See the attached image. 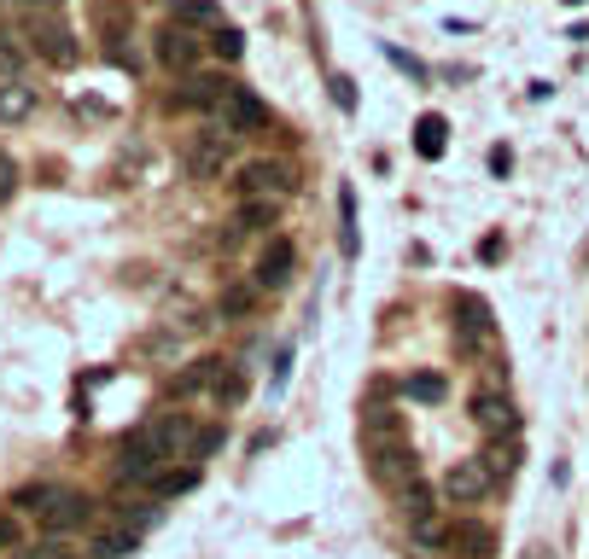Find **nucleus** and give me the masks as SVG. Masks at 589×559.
Segmentation results:
<instances>
[{
	"mask_svg": "<svg viewBox=\"0 0 589 559\" xmlns=\"http://www.w3.org/2000/svg\"><path fill=\"white\" fill-rule=\"evenodd\" d=\"M368 472H374V484L391 495H403L409 484H420V461L415 449L403 443V437H380V443H368Z\"/></svg>",
	"mask_w": 589,
	"mask_h": 559,
	"instance_id": "obj_1",
	"label": "nucleus"
},
{
	"mask_svg": "<svg viewBox=\"0 0 589 559\" xmlns=\"http://www.w3.org/2000/svg\"><path fill=\"white\" fill-rule=\"evenodd\" d=\"M158 478H164L158 449H152L140 431H129V437L117 443V484H158Z\"/></svg>",
	"mask_w": 589,
	"mask_h": 559,
	"instance_id": "obj_2",
	"label": "nucleus"
},
{
	"mask_svg": "<svg viewBox=\"0 0 589 559\" xmlns=\"http://www.w3.org/2000/svg\"><path fill=\"white\" fill-rule=\"evenodd\" d=\"M216 123H222V134H263L269 129V105L251 94V88H234V94L222 99V111H216Z\"/></svg>",
	"mask_w": 589,
	"mask_h": 559,
	"instance_id": "obj_3",
	"label": "nucleus"
},
{
	"mask_svg": "<svg viewBox=\"0 0 589 559\" xmlns=\"http://www.w3.org/2000/svg\"><path fill=\"white\" fill-rule=\"evenodd\" d=\"M496 490V478H490V466L473 455V461H455L450 472H444V495H450L455 507H473V501H485V495Z\"/></svg>",
	"mask_w": 589,
	"mask_h": 559,
	"instance_id": "obj_4",
	"label": "nucleus"
},
{
	"mask_svg": "<svg viewBox=\"0 0 589 559\" xmlns=\"http://www.w3.org/2000/svg\"><path fill=\"white\" fill-rule=\"evenodd\" d=\"M30 41H35V53L47 59V65H59V70H70L76 59H82V47H76V35L59 24V18H35L30 24Z\"/></svg>",
	"mask_w": 589,
	"mask_h": 559,
	"instance_id": "obj_5",
	"label": "nucleus"
},
{
	"mask_svg": "<svg viewBox=\"0 0 589 559\" xmlns=\"http://www.w3.org/2000/svg\"><path fill=\"white\" fill-rule=\"evenodd\" d=\"M473 420H479V431H485L490 443L520 431V414H514V402H508L502 391H479L473 396Z\"/></svg>",
	"mask_w": 589,
	"mask_h": 559,
	"instance_id": "obj_6",
	"label": "nucleus"
},
{
	"mask_svg": "<svg viewBox=\"0 0 589 559\" xmlns=\"http://www.w3.org/2000/svg\"><path fill=\"white\" fill-rule=\"evenodd\" d=\"M490 309H485V297H473V292H461L455 297V338H461V350H479V344H490Z\"/></svg>",
	"mask_w": 589,
	"mask_h": 559,
	"instance_id": "obj_7",
	"label": "nucleus"
},
{
	"mask_svg": "<svg viewBox=\"0 0 589 559\" xmlns=\"http://www.w3.org/2000/svg\"><path fill=\"white\" fill-rule=\"evenodd\" d=\"M234 187H240V198H269V204H275V198L292 193V175H286L280 164H263V158H257V164L240 169V181H234Z\"/></svg>",
	"mask_w": 589,
	"mask_h": 559,
	"instance_id": "obj_8",
	"label": "nucleus"
},
{
	"mask_svg": "<svg viewBox=\"0 0 589 559\" xmlns=\"http://www.w3.org/2000/svg\"><path fill=\"white\" fill-rule=\"evenodd\" d=\"M88 513H94V501L76 490H53V501H47V513H41V525H47V536H65V530L88 525Z\"/></svg>",
	"mask_w": 589,
	"mask_h": 559,
	"instance_id": "obj_9",
	"label": "nucleus"
},
{
	"mask_svg": "<svg viewBox=\"0 0 589 559\" xmlns=\"http://www.w3.org/2000/svg\"><path fill=\"white\" fill-rule=\"evenodd\" d=\"M158 59L170 70H193L205 59V41L187 30V24H170V30H158Z\"/></svg>",
	"mask_w": 589,
	"mask_h": 559,
	"instance_id": "obj_10",
	"label": "nucleus"
},
{
	"mask_svg": "<svg viewBox=\"0 0 589 559\" xmlns=\"http://www.w3.org/2000/svg\"><path fill=\"white\" fill-rule=\"evenodd\" d=\"M228 146H234V134H199V140H193V152H187V169H193V175H199V181H216V175H222V169H228Z\"/></svg>",
	"mask_w": 589,
	"mask_h": 559,
	"instance_id": "obj_11",
	"label": "nucleus"
},
{
	"mask_svg": "<svg viewBox=\"0 0 589 559\" xmlns=\"http://www.w3.org/2000/svg\"><path fill=\"white\" fill-rule=\"evenodd\" d=\"M292 263H298L292 239H275V245L263 251V263H257V292H280V286L292 280Z\"/></svg>",
	"mask_w": 589,
	"mask_h": 559,
	"instance_id": "obj_12",
	"label": "nucleus"
},
{
	"mask_svg": "<svg viewBox=\"0 0 589 559\" xmlns=\"http://www.w3.org/2000/svg\"><path fill=\"white\" fill-rule=\"evenodd\" d=\"M228 94H234V82H222V76H193V82L175 94V105H187V111H222Z\"/></svg>",
	"mask_w": 589,
	"mask_h": 559,
	"instance_id": "obj_13",
	"label": "nucleus"
},
{
	"mask_svg": "<svg viewBox=\"0 0 589 559\" xmlns=\"http://www.w3.org/2000/svg\"><path fill=\"white\" fill-rule=\"evenodd\" d=\"M228 379V362H216V356H205V362H193L181 379H175V396H199V391H216Z\"/></svg>",
	"mask_w": 589,
	"mask_h": 559,
	"instance_id": "obj_14",
	"label": "nucleus"
},
{
	"mask_svg": "<svg viewBox=\"0 0 589 559\" xmlns=\"http://www.w3.org/2000/svg\"><path fill=\"white\" fill-rule=\"evenodd\" d=\"M444 134H450V123H444L438 111H426V117L415 123V152L426 158V164H438V158H444V146H450Z\"/></svg>",
	"mask_w": 589,
	"mask_h": 559,
	"instance_id": "obj_15",
	"label": "nucleus"
},
{
	"mask_svg": "<svg viewBox=\"0 0 589 559\" xmlns=\"http://www.w3.org/2000/svg\"><path fill=\"white\" fill-rule=\"evenodd\" d=\"M35 111V88H24L18 76H6L0 82V123H24Z\"/></svg>",
	"mask_w": 589,
	"mask_h": 559,
	"instance_id": "obj_16",
	"label": "nucleus"
},
{
	"mask_svg": "<svg viewBox=\"0 0 589 559\" xmlns=\"http://www.w3.org/2000/svg\"><path fill=\"white\" fill-rule=\"evenodd\" d=\"M479 461L490 466V478L502 484V478H514V466H520V443L514 437H496V443H485V455Z\"/></svg>",
	"mask_w": 589,
	"mask_h": 559,
	"instance_id": "obj_17",
	"label": "nucleus"
},
{
	"mask_svg": "<svg viewBox=\"0 0 589 559\" xmlns=\"http://www.w3.org/2000/svg\"><path fill=\"white\" fill-rule=\"evenodd\" d=\"M135 548H140V530H129V525L100 530V536H94V554H100V559H129Z\"/></svg>",
	"mask_w": 589,
	"mask_h": 559,
	"instance_id": "obj_18",
	"label": "nucleus"
},
{
	"mask_svg": "<svg viewBox=\"0 0 589 559\" xmlns=\"http://www.w3.org/2000/svg\"><path fill=\"white\" fill-rule=\"evenodd\" d=\"M403 396H415V402H444L450 385H444L438 373H409V379H403Z\"/></svg>",
	"mask_w": 589,
	"mask_h": 559,
	"instance_id": "obj_19",
	"label": "nucleus"
},
{
	"mask_svg": "<svg viewBox=\"0 0 589 559\" xmlns=\"http://www.w3.org/2000/svg\"><path fill=\"white\" fill-rule=\"evenodd\" d=\"M193 484H199V466H170V472L152 484V495H164V501H170V495H187Z\"/></svg>",
	"mask_w": 589,
	"mask_h": 559,
	"instance_id": "obj_20",
	"label": "nucleus"
},
{
	"mask_svg": "<svg viewBox=\"0 0 589 559\" xmlns=\"http://www.w3.org/2000/svg\"><path fill=\"white\" fill-rule=\"evenodd\" d=\"M234 228H275V204H269V198H240Z\"/></svg>",
	"mask_w": 589,
	"mask_h": 559,
	"instance_id": "obj_21",
	"label": "nucleus"
},
{
	"mask_svg": "<svg viewBox=\"0 0 589 559\" xmlns=\"http://www.w3.org/2000/svg\"><path fill=\"white\" fill-rule=\"evenodd\" d=\"M397 507L409 513V525H426V519H432V490H426V484H409V490L397 495Z\"/></svg>",
	"mask_w": 589,
	"mask_h": 559,
	"instance_id": "obj_22",
	"label": "nucleus"
},
{
	"mask_svg": "<svg viewBox=\"0 0 589 559\" xmlns=\"http://www.w3.org/2000/svg\"><path fill=\"white\" fill-rule=\"evenodd\" d=\"M339 222H345L339 245H345V257H356V193L350 187H339Z\"/></svg>",
	"mask_w": 589,
	"mask_h": 559,
	"instance_id": "obj_23",
	"label": "nucleus"
},
{
	"mask_svg": "<svg viewBox=\"0 0 589 559\" xmlns=\"http://www.w3.org/2000/svg\"><path fill=\"white\" fill-rule=\"evenodd\" d=\"M455 548H467L473 559H490V530L485 525H455Z\"/></svg>",
	"mask_w": 589,
	"mask_h": 559,
	"instance_id": "obj_24",
	"label": "nucleus"
},
{
	"mask_svg": "<svg viewBox=\"0 0 589 559\" xmlns=\"http://www.w3.org/2000/svg\"><path fill=\"white\" fill-rule=\"evenodd\" d=\"M175 18L193 30V24H216V6L210 0H175Z\"/></svg>",
	"mask_w": 589,
	"mask_h": 559,
	"instance_id": "obj_25",
	"label": "nucleus"
},
{
	"mask_svg": "<svg viewBox=\"0 0 589 559\" xmlns=\"http://www.w3.org/2000/svg\"><path fill=\"white\" fill-rule=\"evenodd\" d=\"M210 47H216V53H222V59H240V53H245V35L234 30V24H222V30L210 35Z\"/></svg>",
	"mask_w": 589,
	"mask_h": 559,
	"instance_id": "obj_26",
	"label": "nucleus"
},
{
	"mask_svg": "<svg viewBox=\"0 0 589 559\" xmlns=\"http://www.w3.org/2000/svg\"><path fill=\"white\" fill-rule=\"evenodd\" d=\"M251 303H257V286H228L222 292V315H245Z\"/></svg>",
	"mask_w": 589,
	"mask_h": 559,
	"instance_id": "obj_27",
	"label": "nucleus"
},
{
	"mask_svg": "<svg viewBox=\"0 0 589 559\" xmlns=\"http://www.w3.org/2000/svg\"><path fill=\"white\" fill-rule=\"evenodd\" d=\"M415 542L426 548V554H432V548H444L450 536H444V525H438V519H426V525H415Z\"/></svg>",
	"mask_w": 589,
	"mask_h": 559,
	"instance_id": "obj_28",
	"label": "nucleus"
},
{
	"mask_svg": "<svg viewBox=\"0 0 589 559\" xmlns=\"http://www.w3.org/2000/svg\"><path fill=\"white\" fill-rule=\"evenodd\" d=\"M385 59H391L397 70H403V76H415V82H426V65H420V59H409L403 47H385Z\"/></svg>",
	"mask_w": 589,
	"mask_h": 559,
	"instance_id": "obj_29",
	"label": "nucleus"
},
{
	"mask_svg": "<svg viewBox=\"0 0 589 559\" xmlns=\"http://www.w3.org/2000/svg\"><path fill=\"white\" fill-rule=\"evenodd\" d=\"M327 88H333V105H339V111H356V82H350V76H333Z\"/></svg>",
	"mask_w": 589,
	"mask_h": 559,
	"instance_id": "obj_30",
	"label": "nucleus"
},
{
	"mask_svg": "<svg viewBox=\"0 0 589 559\" xmlns=\"http://www.w3.org/2000/svg\"><path fill=\"white\" fill-rule=\"evenodd\" d=\"M216 449H222V431L216 426H205L199 437H193V461H205V455H216Z\"/></svg>",
	"mask_w": 589,
	"mask_h": 559,
	"instance_id": "obj_31",
	"label": "nucleus"
},
{
	"mask_svg": "<svg viewBox=\"0 0 589 559\" xmlns=\"http://www.w3.org/2000/svg\"><path fill=\"white\" fill-rule=\"evenodd\" d=\"M12 193H18V164H12V158L0 152V204H6Z\"/></svg>",
	"mask_w": 589,
	"mask_h": 559,
	"instance_id": "obj_32",
	"label": "nucleus"
},
{
	"mask_svg": "<svg viewBox=\"0 0 589 559\" xmlns=\"http://www.w3.org/2000/svg\"><path fill=\"white\" fill-rule=\"evenodd\" d=\"M240 396H245V379L234 373V367H228V379L216 385V402H240Z\"/></svg>",
	"mask_w": 589,
	"mask_h": 559,
	"instance_id": "obj_33",
	"label": "nucleus"
},
{
	"mask_svg": "<svg viewBox=\"0 0 589 559\" xmlns=\"http://www.w3.org/2000/svg\"><path fill=\"white\" fill-rule=\"evenodd\" d=\"M286 379H292V350H280V356H275V379H269V385L286 391Z\"/></svg>",
	"mask_w": 589,
	"mask_h": 559,
	"instance_id": "obj_34",
	"label": "nucleus"
},
{
	"mask_svg": "<svg viewBox=\"0 0 589 559\" xmlns=\"http://www.w3.org/2000/svg\"><path fill=\"white\" fill-rule=\"evenodd\" d=\"M514 169V152L508 146H490V175H508Z\"/></svg>",
	"mask_w": 589,
	"mask_h": 559,
	"instance_id": "obj_35",
	"label": "nucleus"
},
{
	"mask_svg": "<svg viewBox=\"0 0 589 559\" xmlns=\"http://www.w3.org/2000/svg\"><path fill=\"white\" fill-rule=\"evenodd\" d=\"M18 542V513H0V548H12Z\"/></svg>",
	"mask_w": 589,
	"mask_h": 559,
	"instance_id": "obj_36",
	"label": "nucleus"
},
{
	"mask_svg": "<svg viewBox=\"0 0 589 559\" xmlns=\"http://www.w3.org/2000/svg\"><path fill=\"white\" fill-rule=\"evenodd\" d=\"M18 65V53H12V47H0V70H12Z\"/></svg>",
	"mask_w": 589,
	"mask_h": 559,
	"instance_id": "obj_37",
	"label": "nucleus"
},
{
	"mask_svg": "<svg viewBox=\"0 0 589 559\" xmlns=\"http://www.w3.org/2000/svg\"><path fill=\"white\" fill-rule=\"evenodd\" d=\"M525 559H549V554H543V548H531V554H525Z\"/></svg>",
	"mask_w": 589,
	"mask_h": 559,
	"instance_id": "obj_38",
	"label": "nucleus"
},
{
	"mask_svg": "<svg viewBox=\"0 0 589 559\" xmlns=\"http://www.w3.org/2000/svg\"><path fill=\"white\" fill-rule=\"evenodd\" d=\"M30 6H53V0H30Z\"/></svg>",
	"mask_w": 589,
	"mask_h": 559,
	"instance_id": "obj_39",
	"label": "nucleus"
},
{
	"mask_svg": "<svg viewBox=\"0 0 589 559\" xmlns=\"http://www.w3.org/2000/svg\"><path fill=\"white\" fill-rule=\"evenodd\" d=\"M566 6H584V0H566Z\"/></svg>",
	"mask_w": 589,
	"mask_h": 559,
	"instance_id": "obj_40",
	"label": "nucleus"
}]
</instances>
